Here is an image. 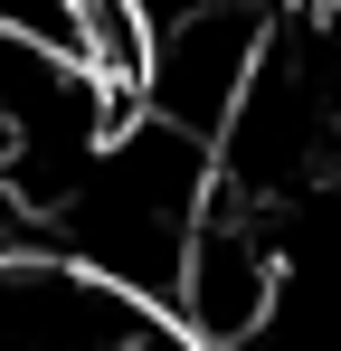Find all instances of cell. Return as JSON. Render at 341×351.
I'll return each mask as SVG.
<instances>
[{
    "instance_id": "6da1fadb",
    "label": "cell",
    "mask_w": 341,
    "mask_h": 351,
    "mask_svg": "<svg viewBox=\"0 0 341 351\" xmlns=\"http://www.w3.org/2000/svg\"><path fill=\"white\" fill-rule=\"evenodd\" d=\"M275 285H284V237H275V209L237 199L209 180L199 219L180 237V266H170V313L199 351L218 342H256L266 313H275Z\"/></svg>"
}]
</instances>
